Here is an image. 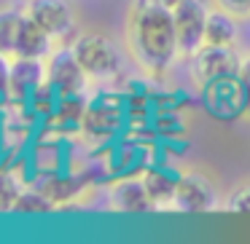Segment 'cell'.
I'll return each instance as SVG.
<instances>
[{
    "label": "cell",
    "instance_id": "18",
    "mask_svg": "<svg viewBox=\"0 0 250 244\" xmlns=\"http://www.w3.org/2000/svg\"><path fill=\"white\" fill-rule=\"evenodd\" d=\"M14 212L17 215H49V212H54V201L41 188L30 185V188H22L17 204H14Z\"/></svg>",
    "mask_w": 250,
    "mask_h": 244
},
{
    "label": "cell",
    "instance_id": "8",
    "mask_svg": "<svg viewBox=\"0 0 250 244\" xmlns=\"http://www.w3.org/2000/svg\"><path fill=\"white\" fill-rule=\"evenodd\" d=\"M86 70L76 59L73 49H60L46 62V81L57 92V97H70V94H83L86 89Z\"/></svg>",
    "mask_w": 250,
    "mask_h": 244
},
{
    "label": "cell",
    "instance_id": "6",
    "mask_svg": "<svg viewBox=\"0 0 250 244\" xmlns=\"http://www.w3.org/2000/svg\"><path fill=\"white\" fill-rule=\"evenodd\" d=\"M43 83H46V65H43V59L11 56L8 83H6V105H27Z\"/></svg>",
    "mask_w": 250,
    "mask_h": 244
},
{
    "label": "cell",
    "instance_id": "7",
    "mask_svg": "<svg viewBox=\"0 0 250 244\" xmlns=\"http://www.w3.org/2000/svg\"><path fill=\"white\" fill-rule=\"evenodd\" d=\"M242 59L234 51V46H202L194 56H191V75H194L196 86L215 81V78L231 75L239 70Z\"/></svg>",
    "mask_w": 250,
    "mask_h": 244
},
{
    "label": "cell",
    "instance_id": "13",
    "mask_svg": "<svg viewBox=\"0 0 250 244\" xmlns=\"http://www.w3.org/2000/svg\"><path fill=\"white\" fill-rule=\"evenodd\" d=\"M51 40L54 35H49L38 22H33L30 17H24V24L19 30V40H17V51L14 56H30V59H46L51 51Z\"/></svg>",
    "mask_w": 250,
    "mask_h": 244
},
{
    "label": "cell",
    "instance_id": "15",
    "mask_svg": "<svg viewBox=\"0 0 250 244\" xmlns=\"http://www.w3.org/2000/svg\"><path fill=\"white\" fill-rule=\"evenodd\" d=\"M140 177H143V183H146L148 193H151L153 204L156 206H172L175 190H178V177H175V174H169L164 167H148Z\"/></svg>",
    "mask_w": 250,
    "mask_h": 244
},
{
    "label": "cell",
    "instance_id": "17",
    "mask_svg": "<svg viewBox=\"0 0 250 244\" xmlns=\"http://www.w3.org/2000/svg\"><path fill=\"white\" fill-rule=\"evenodd\" d=\"M27 14L17 11V8H0V51L6 56H14L19 40V30L24 24Z\"/></svg>",
    "mask_w": 250,
    "mask_h": 244
},
{
    "label": "cell",
    "instance_id": "4",
    "mask_svg": "<svg viewBox=\"0 0 250 244\" xmlns=\"http://www.w3.org/2000/svg\"><path fill=\"white\" fill-rule=\"evenodd\" d=\"M126 124V105L124 99L113 97H97L86 105V113L81 118V131L89 140H113Z\"/></svg>",
    "mask_w": 250,
    "mask_h": 244
},
{
    "label": "cell",
    "instance_id": "25",
    "mask_svg": "<svg viewBox=\"0 0 250 244\" xmlns=\"http://www.w3.org/2000/svg\"><path fill=\"white\" fill-rule=\"evenodd\" d=\"M159 3H162V6H164V8H169V11H172V8H175V6H178L180 0H159Z\"/></svg>",
    "mask_w": 250,
    "mask_h": 244
},
{
    "label": "cell",
    "instance_id": "9",
    "mask_svg": "<svg viewBox=\"0 0 250 244\" xmlns=\"http://www.w3.org/2000/svg\"><path fill=\"white\" fill-rule=\"evenodd\" d=\"M172 206L178 212H186V215L212 212V206H215V188H212V183L199 172L180 174Z\"/></svg>",
    "mask_w": 250,
    "mask_h": 244
},
{
    "label": "cell",
    "instance_id": "22",
    "mask_svg": "<svg viewBox=\"0 0 250 244\" xmlns=\"http://www.w3.org/2000/svg\"><path fill=\"white\" fill-rule=\"evenodd\" d=\"M215 8L234 14V17H250V0H212Z\"/></svg>",
    "mask_w": 250,
    "mask_h": 244
},
{
    "label": "cell",
    "instance_id": "19",
    "mask_svg": "<svg viewBox=\"0 0 250 244\" xmlns=\"http://www.w3.org/2000/svg\"><path fill=\"white\" fill-rule=\"evenodd\" d=\"M19 193H22V183L17 180V174L0 169V212H14Z\"/></svg>",
    "mask_w": 250,
    "mask_h": 244
},
{
    "label": "cell",
    "instance_id": "3",
    "mask_svg": "<svg viewBox=\"0 0 250 244\" xmlns=\"http://www.w3.org/2000/svg\"><path fill=\"white\" fill-rule=\"evenodd\" d=\"M73 54L89 78H113L121 70V56L116 43L103 33H86L73 40Z\"/></svg>",
    "mask_w": 250,
    "mask_h": 244
},
{
    "label": "cell",
    "instance_id": "16",
    "mask_svg": "<svg viewBox=\"0 0 250 244\" xmlns=\"http://www.w3.org/2000/svg\"><path fill=\"white\" fill-rule=\"evenodd\" d=\"M86 99L83 94H70V97H57V105L46 118H49V126L54 129H67V126H78L81 129V118L86 113Z\"/></svg>",
    "mask_w": 250,
    "mask_h": 244
},
{
    "label": "cell",
    "instance_id": "5",
    "mask_svg": "<svg viewBox=\"0 0 250 244\" xmlns=\"http://www.w3.org/2000/svg\"><path fill=\"white\" fill-rule=\"evenodd\" d=\"M207 6L202 0H180L172 8L175 33H178V54L194 56L205 46V24H207Z\"/></svg>",
    "mask_w": 250,
    "mask_h": 244
},
{
    "label": "cell",
    "instance_id": "14",
    "mask_svg": "<svg viewBox=\"0 0 250 244\" xmlns=\"http://www.w3.org/2000/svg\"><path fill=\"white\" fill-rule=\"evenodd\" d=\"M237 22L234 14L215 8L207 14V24H205V46H234L237 43Z\"/></svg>",
    "mask_w": 250,
    "mask_h": 244
},
{
    "label": "cell",
    "instance_id": "11",
    "mask_svg": "<svg viewBox=\"0 0 250 244\" xmlns=\"http://www.w3.org/2000/svg\"><path fill=\"white\" fill-rule=\"evenodd\" d=\"M89 180H92L89 174H65V172H57V169H43V172H38L33 185L43 190L54 201V206H62L76 199L81 190H86Z\"/></svg>",
    "mask_w": 250,
    "mask_h": 244
},
{
    "label": "cell",
    "instance_id": "23",
    "mask_svg": "<svg viewBox=\"0 0 250 244\" xmlns=\"http://www.w3.org/2000/svg\"><path fill=\"white\" fill-rule=\"evenodd\" d=\"M8 56L0 51V102H6V83H8V67L11 62H6Z\"/></svg>",
    "mask_w": 250,
    "mask_h": 244
},
{
    "label": "cell",
    "instance_id": "12",
    "mask_svg": "<svg viewBox=\"0 0 250 244\" xmlns=\"http://www.w3.org/2000/svg\"><path fill=\"white\" fill-rule=\"evenodd\" d=\"M110 199H113L116 209L124 212V215H148V212L156 209L143 177H132V174L116 180L113 190H110Z\"/></svg>",
    "mask_w": 250,
    "mask_h": 244
},
{
    "label": "cell",
    "instance_id": "20",
    "mask_svg": "<svg viewBox=\"0 0 250 244\" xmlns=\"http://www.w3.org/2000/svg\"><path fill=\"white\" fill-rule=\"evenodd\" d=\"M183 131H186V124H183V118H180L178 110H159L153 134H159V137H180Z\"/></svg>",
    "mask_w": 250,
    "mask_h": 244
},
{
    "label": "cell",
    "instance_id": "1",
    "mask_svg": "<svg viewBox=\"0 0 250 244\" xmlns=\"http://www.w3.org/2000/svg\"><path fill=\"white\" fill-rule=\"evenodd\" d=\"M126 43L132 59L148 73H162L178 54V33H175L172 11L159 0H135L126 22Z\"/></svg>",
    "mask_w": 250,
    "mask_h": 244
},
{
    "label": "cell",
    "instance_id": "10",
    "mask_svg": "<svg viewBox=\"0 0 250 244\" xmlns=\"http://www.w3.org/2000/svg\"><path fill=\"white\" fill-rule=\"evenodd\" d=\"M27 14L33 22H38L49 35H54V40H67V35L73 33V8L67 6V0H30Z\"/></svg>",
    "mask_w": 250,
    "mask_h": 244
},
{
    "label": "cell",
    "instance_id": "21",
    "mask_svg": "<svg viewBox=\"0 0 250 244\" xmlns=\"http://www.w3.org/2000/svg\"><path fill=\"white\" fill-rule=\"evenodd\" d=\"M229 212H234V215H250V185L248 188H239L229 199Z\"/></svg>",
    "mask_w": 250,
    "mask_h": 244
},
{
    "label": "cell",
    "instance_id": "24",
    "mask_svg": "<svg viewBox=\"0 0 250 244\" xmlns=\"http://www.w3.org/2000/svg\"><path fill=\"white\" fill-rule=\"evenodd\" d=\"M237 75H239V81H242V86H245V94H248V113H250V56L242 59Z\"/></svg>",
    "mask_w": 250,
    "mask_h": 244
},
{
    "label": "cell",
    "instance_id": "2",
    "mask_svg": "<svg viewBox=\"0 0 250 244\" xmlns=\"http://www.w3.org/2000/svg\"><path fill=\"white\" fill-rule=\"evenodd\" d=\"M202 108L215 121H237L248 113V94L237 73L215 78L202 86Z\"/></svg>",
    "mask_w": 250,
    "mask_h": 244
}]
</instances>
